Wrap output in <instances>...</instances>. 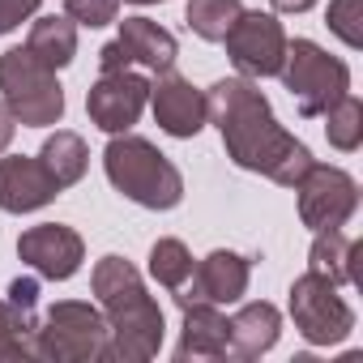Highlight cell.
<instances>
[{
  "mask_svg": "<svg viewBox=\"0 0 363 363\" xmlns=\"http://www.w3.org/2000/svg\"><path fill=\"white\" fill-rule=\"evenodd\" d=\"M206 107H210V124L223 133L227 158L244 171H257L282 189H295L308 175V167L316 162L312 150L286 133L269 107V99L261 94V86L252 77H223L206 90Z\"/></svg>",
  "mask_w": 363,
  "mask_h": 363,
  "instance_id": "6da1fadb",
  "label": "cell"
},
{
  "mask_svg": "<svg viewBox=\"0 0 363 363\" xmlns=\"http://www.w3.org/2000/svg\"><path fill=\"white\" fill-rule=\"evenodd\" d=\"M18 312H26V316H35V308H39V282L35 278H13L9 282V295H5Z\"/></svg>",
  "mask_w": 363,
  "mask_h": 363,
  "instance_id": "83f0119b",
  "label": "cell"
},
{
  "mask_svg": "<svg viewBox=\"0 0 363 363\" xmlns=\"http://www.w3.org/2000/svg\"><path fill=\"white\" fill-rule=\"evenodd\" d=\"M193 252H189V244L184 240H154V248H150V278L162 286V291H179L189 278H193Z\"/></svg>",
  "mask_w": 363,
  "mask_h": 363,
  "instance_id": "7402d4cb",
  "label": "cell"
},
{
  "mask_svg": "<svg viewBox=\"0 0 363 363\" xmlns=\"http://www.w3.org/2000/svg\"><path fill=\"white\" fill-rule=\"evenodd\" d=\"M120 13V0H65V18H73L77 26H111Z\"/></svg>",
  "mask_w": 363,
  "mask_h": 363,
  "instance_id": "484cf974",
  "label": "cell"
},
{
  "mask_svg": "<svg viewBox=\"0 0 363 363\" xmlns=\"http://www.w3.org/2000/svg\"><path fill=\"white\" fill-rule=\"evenodd\" d=\"M18 257L48 282H69L86 261V240L65 223H39L18 235Z\"/></svg>",
  "mask_w": 363,
  "mask_h": 363,
  "instance_id": "8fae6325",
  "label": "cell"
},
{
  "mask_svg": "<svg viewBox=\"0 0 363 363\" xmlns=\"http://www.w3.org/2000/svg\"><path fill=\"white\" fill-rule=\"evenodd\" d=\"M282 337V312L265 299L257 303H244L235 316H231V333H227V354L235 359H261L278 346Z\"/></svg>",
  "mask_w": 363,
  "mask_h": 363,
  "instance_id": "2e32d148",
  "label": "cell"
},
{
  "mask_svg": "<svg viewBox=\"0 0 363 363\" xmlns=\"http://www.w3.org/2000/svg\"><path fill=\"white\" fill-rule=\"evenodd\" d=\"M39 13V0H0V35L18 30L22 22H30Z\"/></svg>",
  "mask_w": 363,
  "mask_h": 363,
  "instance_id": "4316f807",
  "label": "cell"
},
{
  "mask_svg": "<svg viewBox=\"0 0 363 363\" xmlns=\"http://www.w3.org/2000/svg\"><path fill=\"white\" fill-rule=\"evenodd\" d=\"M278 77L291 90V99H295V107H299L303 120L325 116L342 94H350V69H346V60L329 56L312 39H295V43L286 39V56H282Z\"/></svg>",
  "mask_w": 363,
  "mask_h": 363,
  "instance_id": "5b68a950",
  "label": "cell"
},
{
  "mask_svg": "<svg viewBox=\"0 0 363 363\" xmlns=\"http://www.w3.org/2000/svg\"><path fill=\"white\" fill-rule=\"evenodd\" d=\"M99 69H103V73H120V69H128L124 48H120V43H107V48L99 52Z\"/></svg>",
  "mask_w": 363,
  "mask_h": 363,
  "instance_id": "f1b7e54d",
  "label": "cell"
},
{
  "mask_svg": "<svg viewBox=\"0 0 363 363\" xmlns=\"http://www.w3.org/2000/svg\"><path fill=\"white\" fill-rule=\"evenodd\" d=\"M240 13H244V0H189L184 5L189 30L206 43H223V35L231 30V22Z\"/></svg>",
  "mask_w": 363,
  "mask_h": 363,
  "instance_id": "44dd1931",
  "label": "cell"
},
{
  "mask_svg": "<svg viewBox=\"0 0 363 363\" xmlns=\"http://www.w3.org/2000/svg\"><path fill=\"white\" fill-rule=\"evenodd\" d=\"M269 5H274L278 13H308L316 0H269Z\"/></svg>",
  "mask_w": 363,
  "mask_h": 363,
  "instance_id": "4dcf8cb0",
  "label": "cell"
},
{
  "mask_svg": "<svg viewBox=\"0 0 363 363\" xmlns=\"http://www.w3.org/2000/svg\"><path fill=\"white\" fill-rule=\"evenodd\" d=\"M299 193V223L312 231H337L359 210V184L354 175L329 162H312L308 175L295 184Z\"/></svg>",
  "mask_w": 363,
  "mask_h": 363,
  "instance_id": "ba28073f",
  "label": "cell"
},
{
  "mask_svg": "<svg viewBox=\"0 0 363 363\" xmlns=\"http://www.w3.org/2000/svg\"><path fill=\"white\" fill-rule=\"evenodd\" d=\"M103 171L111 189L141 210H175L184 201V175L179 167L137 133H111L103 150Z\"/></svg>",
  "mask_w": 363,
  "mask_h": 363,
  "instance_id": "7a4b0ae2",
  "label": "cell"
},
{
  "mask_svg": "<svg viewBox=\"0 0 363 363\" xmlns=\"http://www.w3.org/2000/svg\"><path fill=\"white\" fill-rule=\"evenodd\" d=\"M325 26H329L350 52H359V48H363V0H329Z\"/></svg>",
  "mask_w": 363,
  "mask_h": 363,
  "instance_id": "d4e9b609",
  "label": "cell"
},
{
  "mask_svg": "<svg viewBox=\"0 0 363 363\" xmlns=\"http://www.w3.org/2000/svg\"><path fill=\"white\" fill-rule=\"evenodd\" d=\"M35 316L18 312L9 299H0V363L35 359Z\"/></svg>",
  "mask_w": 363,
  "mask_h": 363,
  "instance_id": "603a6c76",
  "label": "cell"
},
{
  "mask_svg": "<svg viewBox=\"0 0 363 363\" xmlns=\"http://www.w3.org/2000/svg\"><path fill=\"white\" fill-rule=\"evenodd\" d=\"M35 359L48 363H103L107 359V316L86 299H56L35 325Z\"/></svg>",
  "mask_w": 363,
  "mask_h": 363,
  "instance_id": "3957f363",
  "label": "cell"
},
{
  "mask_svg": "<svg viewBox=\"0 0 363 363\" xmlns=\"http://www.w3.org/2000/svg\"><path fill=\"white\" fill-rule=\"evenodd\" d=\"M0 103L22 128H52L65 120V86L56 82V69L35 60L26 48L0 56Z\"/></svg>",
  "mask_w": 363,
  "mask_h": 363,
  "instance_id": "277c9868",
  "label": "cell"
},
{
  "mask_svg": "<svg viewBox=\"0 0 363 363\" xmlns=\"http://www.w3.org/2000/svg\"><path fill=\"white\" fill-rule=\"evenodd\" d=\"M184 312V325H179V346L175 359L189 363V359H227V333L231 320L223 316L218 303H193V308H179Z\"/></svg>",
  "mask_w": 363,
  "mask_h": 363,
  "instance_id": "9a60e30c",
  "label": "cell"
},
{
  "mask_svg": "<svg viewBox=\"0 0 363 363\" xmlns=\"http://www.w3.org/2000/svg\"><path fill=\"white\" fill-rule=\"evenodd\" d=\"M39 162L48 167V175L60 184V193L65 189H73L77 179L86 175V167H90V150H86V141L77 137V133H69V128H56L48 141H43V150H39Z\"/></svg>",
  "mask_w": 363,
  "mask_h": 363,
  "instance_id": "ffe728a7",
  "label": "cell"
},
{
  "mask_svg": "<svg viewBox=\"0 0 363 363\" xmlns=\"http://www.w3.org/2000/svg\"><path fill=\"white\" fill-rule=\"evenodd\" d=\"M150 111H154V124L167 137H179V141L197 137L210 124L206 90H197L189 77H179L171 69L158 73V82H150Z\"/></svg>",
  "mask_w": 363,
  "mask_h": 363,
  "instance_id": "4fadbf2b",
  "label": "cell"
},
{
  "mask_svg": "<svg viewBox=\"0 0 363 363\" xmlns=\"http://www.w3.org/2000/svg\"><path fill=\"white\" fill-rule=\"evenodd\" d=\"M60 197V184L48 175L39 158L5 154L0 158V210L5 214H35Z\"/></svg>",
  "mask_w": 363,
  "mask_h": 363,
  "instance_id": "5bb4252c",
  "label": "cell"
},
{
  "mask_svg": "<svg viewBox=\"0 0 363 363\" xmlns=\"http://www.w3.org/2000/svg\"><path fill=\"white\" fill-rule=\"evenodd\" d=\"M354 252H359V244L342 227L337 231H316V240L308 248V269L329 278L333 286H346V282H354Z\"/></svg>",
  "mask_w": 363,
  "mask_h": 363,
  "instance_id": "d6986e66",
  "label": "cell"
},
{
  "mask_svg": "<svg viewBox=\"0 0 363 363\" xmlns=\"http://www.w3.org/2000/svg\"><path fill=\"white\" fill-rule=\"evenodd\" d=\"M116 43L124 48L128 65H141V69H150V73H167V69H175V56H179L175 35L162 30V26L150 22V18H124Z\"/></svg>",
  "mask_w": 363,
  "mask_h": 363,
  "instance_id": "e0dca14e",
  "label": "cell"
},
{
  "mask_svg": "<svg viewBox=\"0 0 363 363\" xmlns=\"http://www.w3.org/2000/svg\"><path fill=\"white\" fill-rule=\"evenodd\" d=\"M26 52H30L35 60H43L48 69L73 65V56H77V22H73V18H56V13L35 18L30 39H26Z\"/></svg>",
  "mask_w": 363,
  "mask_h": 363,
  "instance_id": "ac0fdd59",
  "label": "cell"
},
{
  "mask_svg": "<svg viewBox=\"0 0 363 363\" xmlns=\"http://www.w3.org/2000/svg\"><path fill=\"white\" fill-rule=\"evenodd\" d=\"M13 133H18V120L9 116V107H5V103H0V154L13 145Z\"/></svg>",
  "mask_w": 363,
  "mask_h": 363,
  "instance_id": "f546056e",
  "label": "cell"
},
{
  "mask_svg": "<svg viewBox=\"0 0 363 363\" xmlns=\"http://www.w3.org/2000/svg\"><path fill=\"white\" fill-rule=\"evenodd\" d=\"M248 278H252V261L231 252V248H214L210 257H201L193 265V278L171 291L179 308H193V303H240L248 295Z\"/></svg>",
  "mask_w": 363,
  "mask_h": 363,
  "instance_id": "30bf717a",
  "label": "cell"
},
{
  "mask_svg": "<svg viewBox=\"0 0 363 363\" xmlns=\"http://www.w3.org/2000/svg\"><path fill=\"white\" fill-rule=\"evenodd\" d=\"M103 316H107V359L116 363H145L162 350V308L158 299L137 286V291H124L107 303H99Z\"/></svg>",
  "mask_w": 363,
  "mask_h": 363,
  "instance_id": "8992f818",
  "label": "cell"
},
{
  "mask_svg": "<svg viewBox=\"0 0 363 363\" xmlns=\"http://www.w3.org/2000/svg\"><path fill=\"white\" fill-rule=\"evenodd\" d=\"M291 320L308 346H337L354 329L350 303L337 295V286L320 274H299L291 282Z\"/></svg>",
  "mask_w": 363,
  "mask_h": 363,
  "instance_id": "52a82bcc",
  "label": "cell"
},
{
  "mask_svg": "<svg viewBox=\"0 0 363 363\" xmlns=\"http://www.w3.org/2000/svg\"><path fill=\"white\" fill-rule=\"evenodd\" d=\"M150 103V82L133 69H120V73H103L90 94H86V111H90V124L103 128V133H128L141 111Z\"/></svg>",
  "mask_w": 363,
  "mask_h": 363,
  "instance_id": "7c38bea8",
  "label": "cell"
},
{
  "mask_svg": "<svg viewBox=\"0 0 363 363\" xmlns=\"http://www.w3.org/2000/svg\"><path fill=\"white\" fill-rule=\"evenodd\" d=\"M325 137L333 150L354 154L363 145V103L354 94H342L329 111H325Z\"/></svg>",
  "mask_w": 363,
  "mask_h": 363,
  "instance_id": "cb8c5ba5",
  "label": "cell"
},
{
  "mask_svg": "<svg viewBox=\"0 0 363 363\" xmlns=\"http://www.w3.org/2000/svg\"><path fill=\"white\" fill-rule=\"evenodd\" d=\"M227 43V56L231 65L240 69V77H278L282 69V56H286V30L274 13H261V9H244L231 30L223 35Z\"/></svg>",
  "mask_w": 363,
  "mask_h": 363,
  "instance_id": "9c48e42d",
  "label": "cell"
},
{
  "mask_svg": "<svg viewBox=\"0 0 363 363\" xmlns=\"http://www.w3.org/2000/svg\"><path fill=\"white\" fill-rule=\"evenodd\" d=\"M128 5H167V0H128Z\"/></svg>",
  "mask_w": 363,
  "mask_h": 363,
  "instance_id": "1f68e13d",
  "label": "cell"
}]
</instances>
